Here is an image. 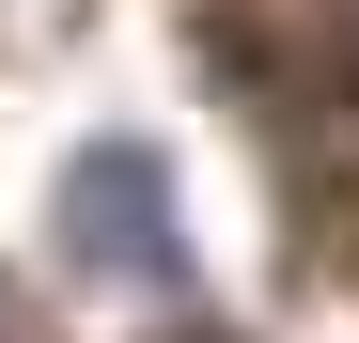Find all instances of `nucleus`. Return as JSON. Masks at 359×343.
Here are the masks:
<instances>
[{
    "instance_id": "1",
    "label": "nucleus",
    "mask_w": 359,
    "mask_h": 343,
    "mask_svg": "<svg viewBox=\"0 0 359 343\" xmlns=\"http://www.w3.org/2000/svg\"><path fill=\"white\" fill-rule=\"evenodd\" d=\"M63 265H109V281H172V172L141 141H79L63 156V203H47Z\"/></svg>"
}]
</instances>
